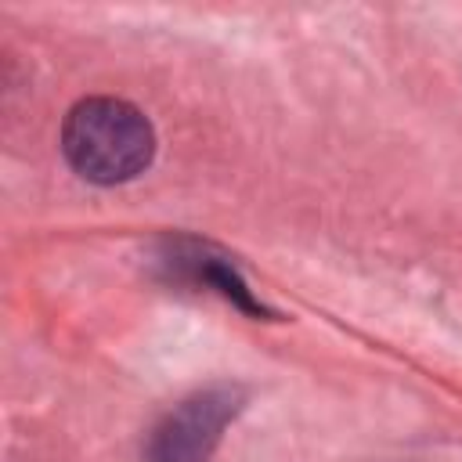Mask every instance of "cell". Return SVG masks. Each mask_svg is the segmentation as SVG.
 Segmentation results:
<instances>
[{
  "instance_id": "cell-2",
  "label": "cell",
  "mask_w": 462,
  "mask_h": 462,
  "mask_svg": "<svg viewBox=\"0 0 462 462\" xmlns=\"http://www.w3.org/2000/svg\"><path fill=\"white\" fill-rule=\"evenodd\" d=\"M238 411V390L213 386L173 408L148 440V462H206L217 448L227 419Z\"/></svg>"
},
{
  "instance_id": "cell-1",
  "label": "cell",
  "mask_w": 462,
  "mask_h": 462,
  "mask_svg": "<svg viewBox=\"0 0 462 462\" xmlns=\"http://www.w3.org/2000/svg\"><path fill=\"white\" fill-rule=\"evenodd\" d=\"M61 148L79 177L94 184H123L152 162L155 134L144 112L130 101L87 97L65 116Z\"/></svg>"
},
{
  "instance_id": "cell-3",
  "label": "cell",
  "mask_w": 462,
  "mask_h": 462,
  "mask_svg": "<svg viewBox=\"0 0 462 462\" xmlns=\"http://www.w3.org/2000/svg\"><path fill=\"white\" fill-rule=\"evenodd\" d=\"M173 263L177 267H184L195 282H202V285H213L217 292H224L231 303H238L242 310H253V314H263V307L249 296V289H245V282L235 274V267L231 263H224L220 256H209V253H202V249H195V245H188L184 253H173Z\"/></svg>"
}]
</instances>
